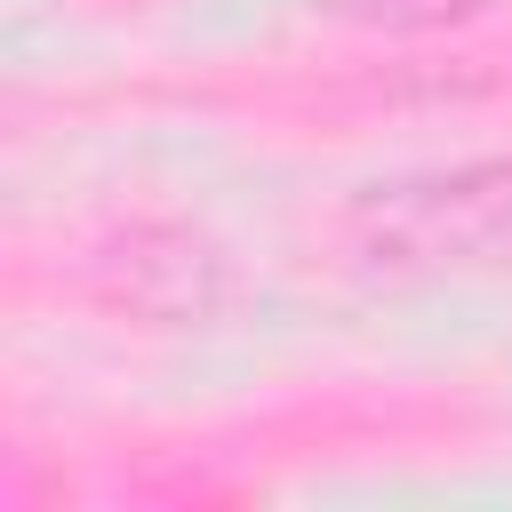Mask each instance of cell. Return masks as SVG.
<instances>
[{
    "instance_id": "1",
    "label": "cell",
    "mask_w": 512,
    "mask_h": 512,
    "mask_svg": "<svg viewBox=\"0 0 512 512\" xmlns=\"http://www.w3.org/2000/svg\"><path fill=\"white\" fill-rule=\"evenodd\" d=\"M376 264H488L512 256V160H464L440 176L376 184L352 216Z\"/></svg>"
},
{
    "instance_id": "2",
    "label": "cell",
    "mask_w": 512,
    "mask_h": 512,
    "mask_svg": "<svg viewBox=\"0 0 512 512\" xmlns=\"http://www.w3.org/2000/svg\"><path fill=\"white\" fill-rule=\"evenodd\" d=\"M488 0H344V16L360 24H384V32H432V24H456Z\"/></svg>"
}]
</instances>
